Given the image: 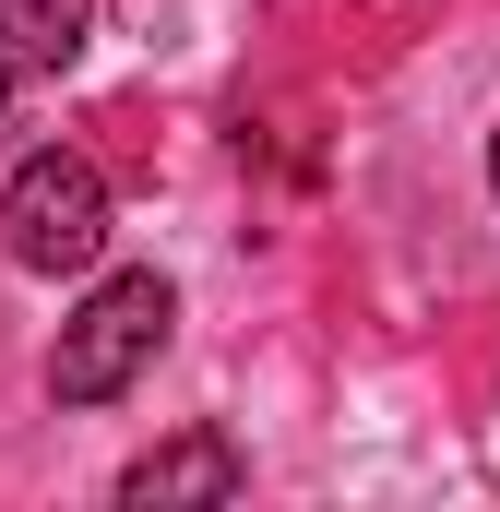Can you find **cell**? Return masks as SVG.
Listing matches in <instances>:
<instances>
[{
  "mask_svg": "<svg viewBox=\"0 0 500 512\" xmlns=\"http://www.w3.org/2000/svg\"><path fill=\"white\" fill-rule=\"evenodd\" d=\"M167 322H179V286H167V274H108V286L60 322V346H48V393H60V405H120V393L155 370Z\"/></svg>",
  "mask_w": 500,
  "mask_h": 512,
  "instance_id": "6da1fadb",
  "label": "cell"
},
{
  "mask_svg": "<svg viewBox=\"0 0 500 512\" xmlns=\"http://www.w3.org/2000/svg\"><path fill=\"white\" fill-rule=\"evenodd\" d=\"M0 251L24 262V274H96L108 262V179H96V155H24L12 167V191H0Z\"/></svg>",
  "mask_w": 500,
  "mask_h": 512,
  "instance_id": "7a4b0ae2",
  "label": "cell"
},
{
  "mask_svg": "<svg viewBox=\"0 0 500 512\" xmlns=\"http://www.w3.org/2000/svg\"><path fill=\"white\" fill-rule=\"evenodd\" d=\"M250 465L227 429H179V441H155L143 465H120V501L131 512H179V501H239Z\"/></svg>",
  "mask_w": 500,
  "mask_h": 512,
  "instance_id": "3957f363",
  "label": "cell"
},
{
  "mask_svg": "<svg viewBox=\"0 0 500 512\" xmlns=\"http://www.w3.org/2000/svg\"><path fill=\"white\" fill-rule=\"evenodd\" d=\"M96 12H108V0H0V48H12V72H72L84 36H96Z\"/></svg>",
  "mask_w": 500,
  "mask_h": 512,
  "instance_id": "277c9868",
  "label": "cell"
},
{
  "mask_svg": "<svg viewBox=\"0 0 500 512\" xmlns=\"http://www.w3.org/2000/svg\"><path fill=\"white\" fill-rule=\"evenodd\" d=\"M0 120H12V48H0Z\"/></svg>",
  "mask_w": 500,
  "mask_h": 512,
  "instance_id": "5b68a950",
  "label": "cell"
},
{
  "mask_svg": "<svg viewBox=\"0 0 500 512\" xmlns=\"http://www.w3.org/2000/svg\"><path fill=\"white\" fill-rule=\"evenodd\" d=\"M489 203H500V131H489Z\"/></svg>",
  "mask_w": 500,
  "mask_h": 512,
  "instance_id": "8992f818",
  "label": "cell"
}]
</instances>
